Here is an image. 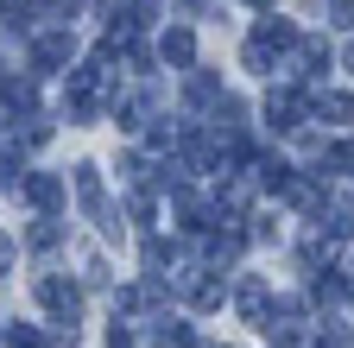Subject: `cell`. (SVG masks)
I'll return each mask as SVG.
<instances>
[{
    "label": "cell",
    "instance_id": "ffe728a7",
    "mask_svg": "<svg viewBox=\"0 0 354 348\" xmlns=\"http://www.w3.org/2000/svg\"><path fill=\"white\" fill-rule=\"evenodd\" d=\"M108 348H140V342H133V336H127V329L114 323V329H108Z\"/></svg>",
    "mask_w": 354,
    "mask_h": 348
},
{
    "label": "cell",
    "instance_id": "7402d4cb",
    "mask_svg": "<svg viewBox=\"0 0 354 348\" xmlns=\"http://www.w3.org/2000/svg\"><path fill=\"white\" fill-rule=\"evenodd\" d=\"M7 184H13V165H0V190H7Z\"/></svg>",
    "mask_w": 354,
    "mask_h": 348
},
{
    "label": "cell",
    "instance_id": "8fae6325",
    "mask_svg": "<svg viewBox=\"0 0 354 348\" xmlns=\"http://www.w3.org/2000/svg\"><path fill=\"white\" fill-rule=\"evenodd\" d=\"M234 304H241V317H253V323H266V279H247Z\"/></svg>",
    "mask_w": 354,
    "mask_h": 348
},
{
    "label": "cell",
    "instance_id": "603a6c76",
    "mask_svg": "<svg viewBox=\"0 0 354 348\" xmlns=\"http://www.w3.org/2000/svg\"><path fill=\"white\" fill-rule=\"evenodd\" d=\"M196 348H228V342H196Z\"/></svg>",
    "mask_w": 354,
    "mask_h": 348
},
{
    "label": "cell",
    "instance_id": "30bf717a",
    "mask_svg": "<svg viewBox=\"0 0 354 348\" xmlns=\"http://www.w3.org/2000/svg\"><path fill=\"white\" fill-rule=\"evenodd\" d=\"M158 51H165V64H190V57H196V38H190L184 26H171V32H165V45H158Z\"/></svg>",
    "mask_w": 354,
    "mask_h": 348
},
{
    "label": "cell",
    "instance_id": "d6986e66",
    "mask_svg": "<svg viewBox=\"0 0 354 348\" xmlns=\"http://www.w3.org/2000/svg\"><path fill=\"white\" fill-rule=\"evenodd\" d=\"M329 26H348L354 32V0H335V7H329Z\"/></svg>",
    "mask_w": 354,
    "mask_h": 348
},
{
    "label": "cell",
    "instance_id": "7a4b0ae2",
    "mask_svg": "<svg viewBox=\"0 0 354 348\" xmlns=\"http://www.w3.org/2000/svg\"><path fill=\"white\" fill-rule=\"evenodd\" d=\"M38 304H44L64 329H76V317H82V291H76L64 273H44V279H38Z\"/></svg>",
    "mask_w": 354,
    "mask_h": 348
},
{
    "label": "cell",
    "instance_id": "6da1fadb",
    "mask_svg": "<svg viewBox=\"0 0 354 348\" xmlns=\"http://www.w3.org/2000/svg\"><path fill=\"white\" fill-rule=\"evenodd\" d=\"M291 45H297V26H291V19H259V32L247 38V70L272 76V57L291 51Z\"/></svg>",
    "mask_w": 354,
    "mask_h": 348
},
{
    "label": "cell",
    "instance_id": "9c48e42d",
    "mask_svg": "<svg viewBox=\"0 0 354 348\" xmlns=\"http://www.w3.org/2000/svg\"><path fill=\"white\" fill-rule=\"evenodd\" d=\"M32 57H38V70H57V64H70V32H44L38 45H32Z\"/></svg>",
    "mask_w": 354,
    "mask_h": 348
},
{
    "label": "cell",
    "instance_id": "52a82bcc",
    "mask_svg": "<svg viewBox=\"0 0 354 348\" xmlns=\"http://www.w3.org/2000/svg\"><path fill=\"white\" fill-rule=\"evenodd\" d=\"M310 108L329 114L335 127H354V95H342V89H317V95H310Z\"/></svg>",
    "mask_w": 354,
    "mask_h": 348
},
{
    "label": "cell",
    "instance_id": "3957f363",
    "mask_svg": "<svg viewBox=\"0 0 354 348\" xmlns=\"http://www.w3.org/2000/svg\"><path fill=\"white\" fill-rule=\"evenodd\" d=\"M304 114H310V102H304L297 89H272V95H266V120H272L279 134H297Z\"/></svg>",
    "mask_w": 354,
    "mask_h": 348
},
{
    "label": "cell",
    "instance_id": "8992f818",
    "mask_svg": "<svg viewBox=\"0 0 354 348\" xmlns=\"http://www.w3.org/2000/svg\"><path fill=\"white\" fill-rule=\"evenodd\" d=\"M152 348H196V329L177 317H152Z\"/></svg>",
    "mask_w": 354,
    "mask_h": 348
},
{
    "label": "cell",
    "instance_id": "5bb4252c",
    "mask_svg": "<svg viewBox=\"0 0 354 348\" xmlns=\"http://www.w3.org/2000/svg\"><path fill=\"white\" fill-rule=\"evenodd\" d=\"M310 348H354V329H342V323H329L317 342H310Z\"/></svg>",
    "mask_w": 354,
    "mask_h": 348
},
{
    "label": "cell",
    "instance_id": "cb8c5ba5",
    "mask_svg": "<svg viewBox=\"0 0 354 348\" xmlns=\"http://www.w3.org/2000/svg\"><path fill=\"white\" fill-rule=\"evenodd\" d=\"M348 70H354V38H348Z\"/></svg>",
    "mask_w": 354,
    "mask_h": 348
},
{
    "label": "cell",
    "instance_id": "4fadbf2b",
    "mask_svg": "<svg viewBox=\"0 0 354 348\" xmlns=\"http://www.w3.org/2000/svg\"><path fill=\"white\" fill-rule=\"evenodd\" d=\"M146 266H152V273L177 266V247H171V241H146Z\"/></svg>",
    "mask_w": 354,
    "mask_h": 348
},
{
    "label": "cell",
    "instance_id": "ba28073f",
    "mask_svg": "<svg viewBox=\"0 0 354 348\" xmlns=\"http://www.w3.org/2000/svg\"><path fill=\"white\" fill-rule=\"evenodd\" d=\"M76 196H82L88 215H102V209H108V196H102V171H95V165H76Z\"/></svg>",
    "mask_w": 354,
    "mask_h": 348
},
{
    "label": "cell",
    "instance_id": "2e32d148",
    "mask_svg": "<svg viewBox=\"0 0 354 348\" xmlns=\"http://www.w3.org/2000/svg\"><path fill=\"white\" fill-rule=\"evenodd\" d=\"M32 102H38V89H32V82H7V108H19V114H26Z\"/></svg>",
    "mask_w": 354,
    "mask_h": 348
},
{
    "label": "cell",
    "instance_id": "ac0fdd59",
    "mask_svg": "<svg viewBox=\"0 0 354 348\" xmlns=\"http://www.w3.org/2000/svg\"><path fill=\"white\" fill-rule=\"evenodd\" d=\"M7 348H44V342H38V329H26V323H13V329H7Z\"/></svg>",
    "mask_w": 354,
    "mask_h": 348
},
{
    "label": "cell",
    "instance_id": "d4e9b609",
    "mask_svg": "<svg viewBox=\"0 0 354 348\" xmlns=\"http://www.w3.org/2000/svg\"><path fill=\"white\" fill-rule=\"evenodd\" d=\"M247 7H272V0H247Z\"/></svg>",
    "mask_w": 354,
    "mask_h": 348
},
{
    "label": "cell",
    "instance_id": "7c38bea8",
    "mask_svg": "<svg viewBox=\"0 0 354 348\" xmlns=\"http://www.w3.org/2000/svg\"><path fill=\"white\" fill-rule=\"evenodd\" d=\"M323 215L335 235H354V196H323Z\"/></svg>",
    "mask_w": 354,
    "mask_h": 348
},
{
    "label": "cell",
    "instance_id": "9a60e30c",
    "mask_svg": "<svg viewBox=\"0 0 354 348\" xmlns=\"http://www.w3.org/2000/svg\"><path fill=\"white\" fill-rule=\"evenodd\" d=\"M190 102H221V95H215V76H209V70H196V76H190Z\"/></svg>",
    "mask_w": 354,
    "mask_h": 348
},
{
    "label": "cell",
    "instance_id": "277c9868",
    "mask_svg": "<svg viewBox=\"0 0 354 348\" xmlns=\"http://www.w3.org/2000/svg\"><path fill=\"white\" fill-rule=\"evenodd\" d=\"M26 203L44 209V215H57V203H64V178H51V171H32V178H26Z\"/></svg>",
    "mask_w": 354,
    "mask_h": 348
},
{
    "label": "cell",
    "instance_id": "e0dca14e",
    "mask_svg": "<svg viewBox=\"0 0 354 348\" xmlns=\"http://www.w3.org/2000/svg\"><path fill=\"white\" fill-rule=\"evenodd\" d=\"M32 247H38V253H44V247H57V215H44V222L32 228Z\"/></svg>",
    "mask_w": 354,
    "mask_h": 348
},
{
    "label": "cell",
    "instance_id": "5b68a950",
    "mask_svg": "<svg viewBox=\"0 0 354 348\" xmlns=\"http://www.w3.org/2000/svg\"><path fill=\"white\" fill-rule=\"evenodd\" d=\"M177 285H184V297L196 304V311H215V304H221V279H209V273H177Z\"/></svg>",
    "mask_w": 354,
    "mask_h": 348
},
{
    "label": "cell",
    "instance_id": "44dd1931",
    "mask_svg": "<svg viewBox=\"0 0 354 348\" xmlns=\"http://www.w3.org/2000/svg\"><path fill=\"white\" fill-rule=\"evenodd\" d=\"M7 266H13V241L0 235V273H7Z\"/></svg>",
    "mask_w": 354,
    "mask_h": 348
}]
</instances>
